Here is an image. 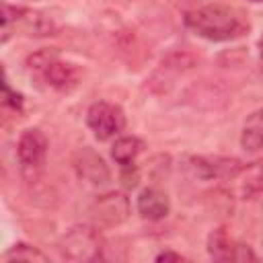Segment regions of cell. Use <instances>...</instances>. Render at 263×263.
I'll use <instances>...</instances> for the list:
<instances>
[{
  "label": "cell",
  "instance_id": "1",
  "mask_svg": "<svg viewBox=\"0 0 263 263\" xmlns=\"http://www.w3.org/2000/svg\"><path fill=\"white\" fill-rule=\"evenodd\" d=\"M185 27L201 39L222 43L245 37L251 31V21L238 6L226 2H205L185 12Z\"/></svg>",
  "mask_w": 263,
  "mask_h": 263
},
{
  "label": "cell",
  "instance_id": "2",
  "mask_svg": "<svg viewBox=\"0 0 263 263\" xmlns=\"http://www.w3.org/2000/svg\"><path fill=\"white\" fill-rule=\"evenodd\" d=\"M25 66L33 78H37L39 82H43L53 90H70L78 84L80 78L78 68L70 62H64L60 51L53 47L37 49L27 58Z\"/></svg>",
  "mask_w": 263,
  "mask_h": 263
},
{
  "label": "cell",
  "instance_id": "3",
  "mask_svg": "<svg viewBox=\"0 0 263 263\" xmlns=\"http://www.w3.org/2000/svg\"><path fill=\"white\" fill-rule=\"evenodd\" d=\"M103 236L99 232V226L90 224H76L60 240V251L62 257L68 261H80V263H90L103 259Z\"/></svg>",
  "mask_w": 263,
  "mask_h": 263
},
{
  "label": "cell",
  "instance_id": "4",
  "mask_svg": "<svg viewBox=\"0 0 263 263\" xmlns=\"http://www.w3.org/2000/svg\"><path fill=\"white\" fill-rule=\"evenodd\" d=\"M49 142L47 136L39 127H27L16 142V158L21 164V173L27 181H37L45 168Z\"/></svg>",
  "mask_w": 263,
  "mask_h": 263
},
{
  "label": "cell",
  "instance_id": "5",
  "mask_svg": "<svg viewBox=\"0 0 263 263\" xmlns=\"http://www.w3.org/2000/svg\"><path fill=\"white\" fill-rule=\"evenodd\" d=\"M2 10H4L2 12V43L8 41L12 25H14V29H21L27 35H35V37L53 35L58 29L53 18L43 14V12L29 10L23 6H10L8 2L2 4Z\"/></svg>",
  "mask_w": 263,
  "mask_h": 263
},
{
  "label": "cell",
  "instance_id": "6",
  "mask_svg": "<svg viewBox=\"0 0 263 263\" xmlns=\"http://www.w3.org/2000/svg\"><path fill=\"white\" fill-rule=\"evenodd\" d=\"M86 125L99 142H107L121 136L125 129V113L115 103L97 101L86 111Z\"/></svg>",
  "mask_w": 263,
  "mask_h": 263
},
{
  "label": "cell",
  "instance_id": "7",
  "mask_svg": "<svg viewBox=\"0 0 263 263\" xmlns=\"http://www.w3.org/2000/svg\"><path fill=\"white\" fill-rule=\"evenodd\" d=\"M132 205L125 193L121 191H109L99 195L92 205H90V216L95 226L99 228H111V226H119L129 218Z\"/></svg>",
  "mask_w": 263,
  "mask_h": 263
},
{
  "label": "cell",
  "instance_id": "8",
  "mask_svg": "<svg viewBox=\"0 0 263 263\" xmlns=\"http://www.w3.org/2000/svg\"><path fill=\"white\" fill-rule=\"evenodd\" d=\"M187 171L201 179V181H216V179H236L242 171V162L236 158H224V156H189L187 158Z\"/></svg>",
  "mask_w": 263,
  "mask_h": 263
},
{
  "label": "cell",
  "instance_id": "9",
  "mask_svg": "<svg viewBox=\"0 0 263 263\" xmlns=\"http://www.w3.org/2000/svg\"><path fill=\"white\" fill-rule=\"evenodd\" d=\"M208 255L214 261H253L257 255L249 245H240L228 236L224 228L212 230L208 236Z\"/></svg>",
  "mask_w": 263,
  "mask_h": 263
},
{
  "label": "cell",
  "instance_id": "10",
  "mask_svg": "<svg viewBox=\"0 0 263 263\" xmlns=\"http://www.w3.org/2000/svg\"><path fill=\"white\" fill-rule=\"evenodd\" d=\"M74 168L80 179H84L90 185H105L111 179V171L105 164L103 156L95 152L92 148H82L74 156Z\"/></svg>",
  "mask_w": 263,
  "mask_h": 263
},
{
  "label": "cell",
  "instance_id": "11",
  "mask_svg": "<svg viewBox=\"0 0 263 263\" xmlns=\"http://www.w3.org/2000/svg\"><path fill=\"white\" fill-rule=\"evenodd\" d=\"M136 208L142 218L156 222V220H164L171 214V199L162 189L146 187L140 191V195L136 199Z\"/></svg>",
  "mask_w": 263,
  "mask_h": 263
},
{
  "label": "cell",
  "instance_id": "12",
  "mask_svg": "<svg viewBox=\"0 0 263 263\" xmlns=\"http://www.w3.org/2000/svg\"><path fill=\"white\" fill-rule=\"evenodd\" d=\"M240 148L245 152H257L263 148V109L253 111L240 129Z\"/></svg>",
  "mask_w": 263,
  "mask_h": 263
},
{
  "label": "cell",
  "instance_id": "13",
  "mask_svg": "<svg viewBox=\"0 0 263 263\" xmlns=\"http://www.w3.org/2000/svg\"><path fill=\"white\" fill-rule=\"evenodd\" d=\"M144 142L136 136H117L111 146V156L119 166L136 164V158L142 154Z\"/></svg>",
  "mask_w": 263,
  "mask_h": 263
},
{
  "label": "cell",
  "instance_id": "14",
  "mask_svg": "<svg viewBox=\"0 0 263 263\" xmlns=\"http://www.w3.org/2000/svg\"><path fill=\"white\" fill-rule=\"evenodd\" d=\"M236 179H240L242 197H255V195L263 193V160L245 164Z\"/></svg>",
  "mask_w": 263,
  "mask_h": 263
},
{
  "label": "cell",
  "instance_id": "15",
  "mask_svg": "<svg viewBox=\"0 0 263 263\" xmlns=\"http://www.w3.org/2000/svg\"><path fill=\"white\" fill-rule=\"evenodd\" d=\"M4 261H39V263H47L49 259L37 247H31L27 242H16L14 247H10L4 253Z\"/></svg>",
  "mask_w": 263,
  "mask_h": 263
},
{
  "label": "cell",
  "instance_id": "16",
  "mask_svg": "<svg viewBox=\"0 0 263 263\" xmlns=\"http://www.w3.org/2000/svg\"><path fill=\"white\" fill-rule=\"evenodd\" d=\"M2 103H4V107L12 109V111H23V95L10 86V80L6 74H4V82H2Z\"/></svg>",
  "mask_w": 263,
  "mask_h": 263
},
{
  "label": "cell",
  "instance_id": "17",
  "mask_svg": "<svg viewBox=\"0 0 263 263\" xmlns=\"http://www.w3.org/2000/svg\"><path fill=\"white\" fill-rule=\"evenodd\" d=\"M119 168H121V183H123V187L134 189L138 185V181H140L138 166L136 164H125V166H119Z\"/></svg>",
  "mask_w": 263,
  "mask_h": 263
},
{
  "label": "cell",
  "instance_id": "18",
  "mask_svg": "<svg viewBox=\"0 0 263 263\" xmlns=\"http://www.w3.org/2000/svg\"><path fill=\"white\" fill-rule=\"evenodd\" d=\"M185 257L181 253H175V251H162L156 255V261H183Z\"/></svg>",
  "mask_w": 263,
  "mask_h": 263
},
{
  "label": "cell",
  "instance_id": "19",
  "mask_svg": "<svg viewBox=\"0 0 263 263\" xmlns=\"http://www.w3.org/2000/svg\"><path fill=\"white\" fill-rule=\"evenodd\" d=\"M259 58L263 60V35L259 37Z\"/></svg>",
  "mask_w": 263,
  "mask_h": 263
},
{
  "label": "cell",
  "instance_id": "20",
  "mask_svg": "<svg viewBox=\"0 0 263 263\" xmlns=\"http://www.w3.org/2000/svg\"><path fill=\"white\" fill-rule=\"evenodd\" d=\"M251 2H257V4H263V0H251Z\"/></svg>",
  "mask_w": 263,
  "mask_h": 263
}]
</instances>
